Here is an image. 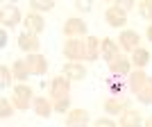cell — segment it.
<instances>
[{
	"instance_id": "cell-1",
	"label": "cell",
	"mask_w": 152,
	"mask_h": 127,
	"mask_svg": "<svg viewBox=\"0 0 152 127\" xmlns=\"http://www.w3.org/2000/svg\"><path fill=\"white\" fill-rule=\"evenodd\" d=\"M64 55L70 59H86V39H66Z\"/></svg>"
},
{
	"instance_id": "cell-2",
	"label": "cell",
	"mask_w": 152,
	"mask_h": 127,
	"mask_svg": "<svg viewBox=\"0 0 152 127\" xmlns=\"http://www.w3.org/2000/svg\"><path fill=\"white\" fill-rule=\"evenodd\" d=\"M12 102H14V107H18V109H27L30 104H34L32 89L25 86V84H18V86L14 89V93H12Z\"/></svg>"
},
{
	"instance_id": "cell-3",
	"label": "cell",
	"mask_w": 152,
	"mask_h": 127,
	"mask_svg": "<svg viewBox=\"0 0 152 127\" xmlns=\"http://www.w3.org/2000/svg\"><path fill=\"white\" fill-rule=\"evenodd\" d=\"M86 34V23L82 18H68L64 25V36L66 39H82Z\"/></svg>"
},
{
	"instance_id": "cell-4",
	"label": "cell",
	"mask_w": 152,
	"mask_h": 127,
	"mask_svg": "<svg viewBox=\"0 0 152 127\" xmlns=\"http://www.w3.org/2000/svg\"><path fill=\"white\" fill-rule=\"evenodd\" d=\"M107 66H109V73H111L114 77H125V75L132 73V70H129L132 68V61H129L127 57H123V55H118L116 59H111Z\"/></svg>"
},
{
	"instance_id": "cell-5",
	"label": "cell",
	"mask_w": 152,
	"mask_h": 127,
	"mask_svg": "<svg viewBox=\"0 0 152 127\" xmlns=\"http://www.w3.org/2000/svg\"><path fill=\"white\" fill-rule=\"evenodd\" d=\"M68 91H70V80L68 77H55L50 82V93H52V100H61V98H68Z\"/></svg>"
},
{
	"instance_id": "cell-6",
	"label": "cell",
	"mask_w": 152,
	"mask_h": 127,
	"mask_svg": "<svg viewBox=\"0 0 152 127\" xmlns=\"http://www.w3.org/2000/svg\"><path fill=\"white\" fill-rule=\"evenodd\" d=\"M118 43H121L123 50L127 52H134L136 48H141V36H139V32H134V30H123V34L118 36Z\"/></svg>"
},
{
	"instance_id": "cell-7",
	"label": "cell",
	"mask_w": 152,
	"mask_h": 127,
	"mask_svg": "<svg viewBox=\"0 0 152 127\" xmlns=\"http://www.w3.org/2000/svg\"><path fill=\"white\" fill-rule=\"evenodd\" d=\"M104 20H107L111 27H125L127 25V14L123 12V9H118V5H114L104 12Z\"/></svg>"
},
{
	"instance_id": "cell-8",
	"label": "cell",
	"mask_w": 152,
	"mask_h": 127,
	"mask_svg": "<svg viewBox=\"0 0 152 127\" xmlns=\"http://www.w3.org/2000/svg\"><path fill=\"white\" fill-rule=\"evenodd\" d=\"M39 45H41V41L37 39V34L23 32V34L18 36V48H20V50H25L27 55H37V52H39Z\"/></svg>"
},
{
	"instance_id": "cell-9",
	"label": "cell",
	"mask_w": 152,
	"mask_h": 127,
	"mask_svg": "<svg viewBox=\"0 0 152 127\" xmlns=\"http://www.w3.org/2000/svg\"><path fill=\"white\" fill-rule=\"evenodd\" d=\"M66 125L68 127H86L89 125V111L86 109H73L66 114Z\"/></svg>"
},
{
	"instance_id": "cell-10",
	"label": "cell",
	"mask_w": 152,
	"mask_h": 127,
	"mask_svg": "<svg viewBox=\"0 0 152 127\" xmlns=\"http://www.w3.org/2000/svg\"><path fill=\"white\" fill-rule=\"evenodd\" d=\"M25 61H27V68H30V75H43L45 70H48V61L39 52L37 55H27Z\"/></svg>"
},
{
	"instance_id": "cell-11",
	"label": "cell",
	"mask_w": 152,
	"mask_h": 127,
	"mask_svg": "<svg viewBox=\"0 0 152 127\" xmlns=\"http://www.w3.org/2000/svg\"><path fill=\"white\" fill-rule=\"evenodd\" d=\"M23 23H25V32H30V34H41V32L45 30V20L41 18L37 12L27 14L25 18H23Z\"/></svg>"
},
{
	"instance_id": "cell-12",
	"label": "cell",
	"mask_w": 152,
	"mask_h": 127,
	"mask_svg": "<svg viewBox=\"0 0 152 127\" xmlns=\"http://www.w3.org/2000/svg\"><path fill=\"white\" fill-rule=\"evenodd\" d=\"M127 109V100L123 95H109L107 100H104V111L107 114H118V111H125Z\"/></svg>"
},
{
	"instance_id": "cell-13",
	"label": "cell",
	"mask_w": 152,
	"mask_h": 127,
	"mask_svg": "<svg viewBox=\"0 0 152 127\" xmlns=\"http://www.w3.org/2000/svg\"><path fill=\"white\" fill-rule=\"evenodd\" d=\"M20 20V12L16 5H5L2 7V25L5 27H14Z\"/></svg>"
},
{
	"instance_id": "cell-14",
	"label": "cell",
	"mask_w": 152,
	"mask_h": 127,
	"mask_svg": "<svg viewBox=\"0 0 152 127\" xmlns=\"http://www.w3.org/2000/svg\"><path fill=\"white\" fill-rule=\"evenodd\" d=\"M64 77H68V80H84L86 77V68H84L82 64H75V61H70L64 66Z\"/></svg>"
},
{
	"instance_id": "cell-15",
	"label": "cell",
	"mask_w": 152,
	"mask_h": 127,
	"mask_svg": "<svg viewBox=\"0 0 152 127\" xmlns=\"http://www.w3.org/2000/svg\"><path fill=\"white\" fill-rule=\"evenodd\" d=\"M100 55H102V41L98 36H89L86 39V59L93 61V59H98Z\"/></svg>"
},
{
	"instance_id": "cell-16",
	"label": "cell",
	"mask_w": 152,
	"mask_h": 127,
	"mask_svg": "<svg viewBox=\"0 0 152 127\" xmlns=\"http://www.w3.org/2000/svg\"><path fill=\"white\" fill-rule=\"evenodd\" d=\"M121 127H141V114L134 109H125L121 114Z\"/></svg>"
},
{
	"instance_id": "cell-17",
	"label": "cell",
	"mask_w": 152,
	"mask_h": 127,
	"mask_svg": "<svg viewBox=\"0 0 152 127\" xmlns=\"http://www.w3.org/2000/svg\"><path fill=\"white\" fill-rule=\"evenodd\" d=\"M34 111H37V116H41V118H48V116L55 111V107H52L50 100H45V98H34Z\"/></svg>"
},
{
	"instance_id": "cell-18",
	"label": "cell",
	"mask_w": 152,
	"mask_h": 127,
	"mask_svg": "<svg viewBox=\"0 0 152 127\" xmlns=\"http://www.w3.org/2000/svg\"><path fill=\"white\" fill-rule=\"evenodd\" d=\"M100 57H104V61H111V59L118 57V43L116 41H111V39H102V55Z\"/></svg>"
},
{
	"instance_id": "cell-19",
	"label": "cell",
	"mask_w": 152,
	"mask_h": 127,
	"mask_svg": "<svg viewBox=\"0 0 152 127\" xmlns=\"http://www.w3.org/2000/svg\"><path fill=\"white\" fill-rule=\"evenodd\" d=\"M145 82H148V75L143 73V70H132V73L127 75V84H129V89H132L134 93H136Z\"/></svg>"
},
{
	"instance_id": "cell-20",
	"label": "cell",
	"mask_w": 152,
	"mask_h": 127,
	"mask_svg": "<svg viewBox=\"0 0 152 127\" xmlns=\"http://www.w3.org/2000/svg\"><path fill=\"white\" fill-rule=\"evenodd\" d=\"M136 98H139L143 104H152V77H148V82L136 91Z\"/></svg>"
},
{
	"instance_id": "cell-21",
	"label": "cell",
	"mask_w": 152,
	"mask_h": 127,
	"mask_svg": "<svg viewBox=\"0 0 152 127\" xmlns=\"http://www.w3.org/2000/svg\"><path fill=\"white\" fill-rule=\"evenodd\" d=\"M12 73H14V77H18V80H27V75H30L27 61L25 59H16V61L12 64Z\"/></svg>"
},
{
	"instance_id": "cell-22",
	"label": "cell",
	"mask_w": 152,
	"mask_h": 127,
	"mask_svg": "<svg viewBox=\"0 0 152 127\" xmlns=\"http://www.w3.org/2000/svg\"><path fill=\"white\" fill-rule=\"evenodd\" d=\"M148 61H150V52H148V50H143V48H136V50L132 52V64L136 66V68H143Z\"/></svg>"
},
{
	"instance_id": "cell-23",
	"label": "cell",
	"mask_w": 152,
	"mask_h": 127,
	"mask_svg": "<svg viewBox=\"0 0 152 127\" xmlns=\"http://www.w3.org/2000/svg\"><path fill=\"white\" fill-rule=\"evenodd\" d=\"M139 14L143 18L152 20V0H141L139 2Z\"/></svg>"
},
{
	"instance_id": "cell-24",
	"label": "cell",
	"mask_w": 152,
	"mask_h": 127,
	"mask_svg": "<svg viewBox=\"0 0 152 127\" xmlns=\"http://www.w3.org/2000/svg\"><path fill=\"white\" fill-rule=\"evenodd\" d=\"M52 7H55V2H50V0H32V9L34 12H50Z\"/></svg>"
},
{
	"instance_id": "cell-25",
	"label": "cell",
	"mask_w": 152,
	"mask_h": 127,
	"mask_svg": "<svg viewBox=\"0 0 152 127\" xmlns=\"http://www.w3.org/2000/svg\"><path fill=\"white\" fill-rule=\"evenodd\" d=\"M52 107H55V111H57V114H68V109H70V100H68V98H61V100H52Z\"/></svg>"
},
{
	"instance_id": "cell-26",
	"label": "cell",
	"mask_w": 152,
	"mask_h": 127,
	"mask_svg": "<svg viewBox=\"0 0 152 127\" xmlns=\"http://www.w3.org/2000/svg\"><path fill=\"white\" fill-rule=\"evenodd\" d=\"M12 75H14V73L7 68V66H0V86H2V89H7V86H9Z\"/></svg>"
},
{
	"instance_id": "cell-27",
	"label": "cell",
	"mask_w": 152,
	"mask_h": 127,
	"mask_svg": "<svg viewBox=\"0 0 152 127\" xmlns=\"http://www.w3.org/2000/svg\"><path fill=\"white\" fill-rule=\"evenodd\" d=\"M0 109H2V111H0V116H2V118H7V116L14 114V111H12V104H9V100H7V98H2V100H0Z\"/></svg>"
},
{
	"instance_id": "cell-28",
	"label": "cell",
	"mask_w": 152,
	"mask_h": 127,
	"mask_svg": "<svg viewBox=\"0 0 152 127\" xmlns=\"http://www.w3.org/2000/svg\"><path fill=\"white\" fill-rule=\"evenodd\" d=\"M93 127H118L111 118H98V120L93 123Z\"/></svg>"
},
{
	"instance_id": "cell-29",
	"label": "cell",
	"mask_w": 152,
	"mask_h": 127,
	"mask_svg": "<svg viewBox=\"0 0 152 127\" xmlns=\"http://www.w3.org/2000/svg\"><path fill=\"white\" fill-rule=\"evenodd\" d=\"M132 7H134V2H132V0H121V2H118V9H123L125 14L129 12Z\"/></svg>"
},
{
	"instance_id": "cell-30",
	"label": "cell",
	"mask_w": 152,
	"mask_h": 127,
	"mask_svg": "<svg viewBox=\"0 0 152 127\" xmlns=\"http://www.w3.org/2000/svg\"><path fill=\"white\" fill-rule=\"evenodd\" d=\"M75 7H77V9H82V12H89L91 2H75Z\"/></svg>"
},
{
	"instance_id": "cell-31",
	"label": "cell",
	"mask_w": 152,
	"mask_h": 127,
	"mask_svg": "<svg viewBox=\"0 0 152 127\" xmlns=\"http://www.w3.org/2000/svg\"><path fill=\"white\" fill-rule=\"evenodd\" d=\"M145 34H148V39H150V41H152V23H150V25H148V30H145Z\"/></svg>"
},
{
	"instance_id": "cell-32",
	"label": "cell",
	"mask_w": 152,
	"mask_h": 127,
	"mask_svg": "<svg viewBox=\"0 0 152 127\" xmlns=\"http://www.w3.org/2000/svg\"><path fill=\"white\" fill-rule=\"evenodd\" d=\"M145 127H152V118H148V120H145Z\"/></svg>"
}]
</instances>
